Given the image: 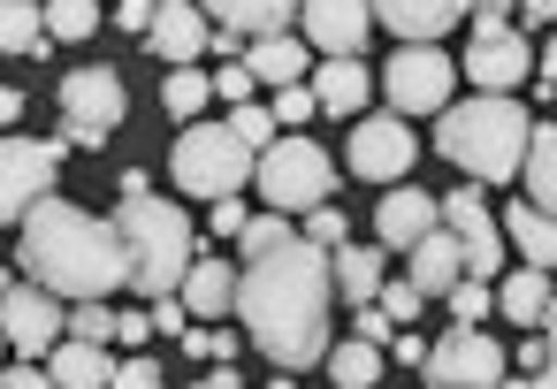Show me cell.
<instances>
[{
	"label": "cell",
	"mask_w": 557,
	"mask_h": 389,
	"mask_svg": "<svg viewBox=\"0 0 557 389\" xmlns=\"http://www.w3.org/2000/svg\"><path fill=\"white\" fill-rule=\"evenodd\" d=\"M329 305H336V275H329V252L313 237H283L275 252H260V260L237 267L245 343H260L283 374L321 366V351H329Z\"/></svg>",
	"instance_id": "obj_1"
},
{
	"label": "cell",
	"mask_w": 557,
	"mask_h": 389,
	"mask_svg": "<svg viewBox=\"0 0 557 389\" xmlns=\"http://www.w3.org/2000/svg\"><path fill=\"white\" fill-rule=\"evenodd\" d=\"M16 267H24V283L54 290L62 305L131 290V252H123L115 222H100V214H85V206H70V199H39V206L24 214Z\"/></svg>",
	"instance_id": "obj_2"
},
{
	"label": "cell",
	"mask_w": 557,
	"mask_h": 389,
	"mask_svg": "<svg viewBox=\"0 0 557 389\" xmlns=\"http://www.w3.org/2000/svg\"><path fill=\"white\" fill-rule=\"evenodd\" d=\"M527 138H534V123L511 92H473L466 108L450 100L435 115V153L473 184H511L527 168Z\"/></svg>",
	"instance_id": "obj_3"
},
{
	"label": "cell",
	"mask_w": 557,
	"mask_h": 389,
	"mask_svg": "<svg viewBox=\"0 0 557 389\" xmlns=\"http://www.w3.org/2000/svg\"><path fill=\"white\" fill-rule=\"evenodd\" d=\"M115 237L131 252V290L138 298H176L184 290V275L199 260V237H191V222H184L176 199H153V191L123 199L115 206Z\"/></svg>",
	"instance_id": "obj_4"
},
{
	"label": "cell",
	"mask_w": 557,
	"mask_h": 389,
	"mask_svg": "<svg viewBox=\"0 0 557 389\" xmlns=\"http://www.w3.org/2000/svg\"><path fill=\"white\" fill-rule=\"evenodd\" d=\"M252 168H260V153L245 146V138H230V123H184V138H176V153H169V176H176V191H191V199H237L245 184H252Z\"/></svg>",
	"instance_id": "obj_5"
},
{
	"label": "cell",
	"mask_w": 557,
	"mask_h": 389,
	"mask_svg": "<svg viewBox=\"0 0 557 389\" xmlns=\"http://www.w3.org/2000/svg\"><path fill=\"white\" fill-rule=\"evenodd\" d=\"M252 184H260V199H268L275 214H313V206H329V191H336V161H329L313 138H275V146L260 153Z\"/></svg>",
	"instance_id": "obj_6"
},
{
	"label": "cell",
	"mask_w": 557,
	"mask_h": 389,
	"mask_svg": "<svg viewBox=\"0 0 557 389\" xmlns=\"http://www.w3.org/2000/svg\"><path fill=\"white\" fill-rule=\"evenodd\" d=\"M131 115V92H123V70H70L62 77V146H85V153H100L108 146V130Z\"/></svg>",
	"instance_id": "obj_7"
},
{
	"label": "cell",
	"mask_w": 557,
	"mask_h": 389,
	"mask_svg": "<svg viewBox=\"0 0 557 389\" xmlns=\"http://www.w3.org/2000/svg\"><path fill=\"white\" fill-rule=\"evenodd\" d=\"M62 138H0V229H24L39 199H54Z\"/></svg>",
	"instance_id": "obj_8"
},
{
	"label": "cell",
	"mask_w": 557,
	"mask_h": 389,
	"mask_svg": "<svg viewBox=\"0 0 557 389\" xmlns=\"http://www.w3.org/2000/svg\"><path fill=\"white\" fill-rule=\"evenodd\" d=\"M450 85H458V62L443 47H397L389 70H382V92H389V115H443L450 108Z\"/></svg>",
	"instance_id": "obj_9"
},
{
	"label": "cell",
	"mask_w": 557,
	"mask_h": 389,
	"mask_svg": "<svg viewBox=\"0 0 557 389\" xmlns=\"http://www.w3.org/2000/svg\"><path fill=\"white\" fill-rule=\"evenodd\" d=\"M351 176L367 184H412V161H420V138L405 115H359L351 123V146H344Z\"/></svg>",
	"instance_id": "obj_10"
},
{
	"label": "cell",
	"mask_w": 557,
	"mask_h": 389,
	"mask_svg": "<svg viewBox=\"0 0 557 389\" xmlns=\"http://www.w3.org/2000/svg\"><path fill=\"white\" fill-rule=\"evenodd\" d=\"M504 366H511V351H504L496 336H481V328H450V336L428 343V366H420V374H428L435 389H496Z\"/></svg>",
	"instance_id": "obj_11"
},
{
	"label": "cell",
	"mask_w": 557,
	"mask_h": 389,
	"mask_svg": "<svg viewBox=\"0 0 557 389\" xmlns=\"http://www.w3.org/2000/svg\"><path fill=\"white\" fill-rule=\"evenodd\" d=\"M0 328H9V351L16 359H47L62 336H70V305L54 298V290H39V283H9V298H0Z\"/></svg>",
	"instance_id": "obj_12"
},
{
	"label": "cell",
	"mask_w": 557,
	"mask_h": 389,
	"mask_svg": "<svg viewBox=\"0 0 557 389\" xmlns=\"http://www.w3.org/2000/svg\"><path fill=\"white\" fill-rule=\"evenodd\" d=\"M443 229L458 237V252H466V275L496 283V275L511 267V260H504V252H511V244H504V222L488 214V199H481V191H450V199H443Z\"/></svg>",
	"instance_id": "obj_13"
},
{
	"label": "cell",
	"mask_w": 557,
	"mask_h": 389,
	"mask_svg": "<svg viewBox=\"0 0 557 389\" xmlns=\"http://www.w3.org/2000/svg\"><path fill=\"white\" fill-rule=\"evenodd\" d=\"M298 39L321 47L329 62H336V54L359 62L367 39H374V9H367V0H298Z\"/></svg>",
	"instance_id": "obj_14"
},
{
	"label": "cell",
	"mask_w": 557,
	"mask_h": 389,
	"mask_svg": "<svg viewBox=\"0 0 557 389\" xmlns=\"http://www.w3.org/2000/svg\"><path fill=\"white\" fill-rule=\"evenodd\" d=\"M466 85H481V92H511V85H527L534 77V54H527V32H473L466 39V70H458Z\"/></svg>",
	"instance_id": "obj_15"
},
{
	"label": "cell",
	"mask_w": 557,
	"mask_h": 389,
	"mask_svg": "<svg viewBox=\"0 0 557 389\" xmlns=\"http://www.w3.org/2000/svg\"><path fill=\"white\" fill-rule=\"evenodd\" d=\"M435 229H443V199L420 191V184H389V199L374 206V237H382V252H412V244L435 237Z\"/></svg>",
	"instance_id": "obj_16"
},
{
	"label": "cell",
	"mask_w": 557,
	"mask_h": 389,
	"mask_svg": "<svg viewBox=\"0 0 557 389\" xmlns=\"http://www.w3.org/2000/svg\"><path fill=\"white\" fill-rule=\"evenodd\" d=\"M207 39H214V24H207L199 0H161V16H153V32H146V47H153L169 70H191V62L207 54Z\"/></svg>",
	"instance_id": "obj_17"
},
{
	"label": "cell",
	"mask_w": 557,
	"mask_h": 389,
	"mask_svg": "<svg viewBox=\"0 0 557 389\" xmlns=\"http://www.w3.org/2000/svg\"><path fill=\"white\" fill-rule=\"evenodd\" d=\"M367 9L382 32H397V47H435L466 16V0H367Z\"/></svg>",
	"instance_id": "obj_18"
},
{
	"label": "cell",
	"mask_w": 557,
	"mask_h": 389,
	"mask_svg": "<svg viewBox=\"0 0 557 389\" xmlns=\"http://www.w3.org/2000/svg\"><path fill=\"white\" fill-rule=\"evenodd\" d=\"M176 298H184L191 321H222V313H237V267H230L222 252H199Z\"/></svg>",
	"instance_id": "obj_19"
},
{
	"label": "cell",
	"mask_w": 557,
	"mask_h": 389,
	"mask_svg": "<svg viewBox=\"0 0 557 389\" xmlns=\"http://www.w3.org/2000/svg\"><path fill=\"white\" fill-rule=\"evenodd\" d=\"M115 351L108 343H85V336H62L54 351H47V374H54V389H115Z\"/></svg>",
	"instance_id": "obj_20"
},
{
	"label": "cell",
	"mask_w": 557,
	"mask_h": 389,
	"mask_svg": "<svg viewBox=\"0 0 557 389\" xmlns=\"http://www.w3.org/2000/svg\"><path fill=\"white\" fill-rule=\"evenodd\" d=\"M504 244L519 252V267H557V214H542L534 199H511V214H504Z\"/></svg>",
	"instance_id": "obj_21"
},
{
	"label": "cell",
	"mask_w": 557,
	"mask_h": 389,
	"mask_svg": "<svg viewBox=\"0 0 557 389\" xmlns=\"http://www.w3.org/2000/svg\"><path fill=\"white\" fill-rule=\"evenodd\" d=\"M214 32H237V39H268V32H290L298 0H199Z\"/></svg>",
	"instance_id": "obj_22"
},
{
	"label": "cell",
	"mask_w": 557,
	"mask_h": 389,
	"mask_svg": "<svg viewBox=\"0 0 557 389\" xmlns=\"http://www.w3.org/2000/svg\"><path fill=\"white\" fill-rule=\"evenodd\" d=\"M382 260H389L382 244H336V252H329V275H336L344 305H374V298H382V283H389Z\"/></svg>",
	"instance_id": "obj_23"
},
{
	"label": "cell",
	"mask_w": 557,
	"mask_h": 389,
	"mask_svg": "<svg viewBox=\"0 0 557 389\" xmlns=\"http://www.w3.org/2000/svg\"><path fill=\"white\" fill-rule=\"evenodd\" d=\"M549 305H557V283H549L542 267H511V275H496V313H504V321L542 328V321H549Z\"/></svg>",
	"instance_id": "obj_24"
},
{
	"label": "cell",
	"mask_w": 557,
	"mask_h": 389,
	"mask_svg": "<svg viewBox=\"0 0 557 389\" xmlns=\"http://www.w3.org/2000/svg\"><path fill=\"white\" fill-rule=\"evenodd\" d=\"M313 77V100H321V115H359L367 108V92H374V70L367 62H321V70H306Z\"/></svg>",
	"instance_id": "obj_25"
},
{
	"label": "cell",
	"mask_w": 557,
	"mask_h": 389,
	"mask_svg": "<svg viewBox=\"0 0 557 389\" xmlns=\"http://www.w3.org/2000/svg\"><path fill=\"white\" fill-rule=\"evenodd\" d=\"M405 260H412V275H405V283H412L420 298H443V290H450V283L466 275V252H458V237H450V229L420 237V244H412Z\"/></svg>",
	"instance_id": "obj_26"
},
{
	"label": "cell",
	"mask_w": 557,
	"mask_h": 389,
	"mask_svg": "<svg viewBox=\"0 0 557 389\" xmlns=\"http://www.w3.org/2000/svg\"><path fill=\"white\" fill-rule=\"evenodd\" d=\"M245 70L260 77V85H298L306 77V39H290V32H268V39H245Z\"/></svg>",
	"instance_id": "obj_27"
},
{
	"label": "cell",
	"mask_w": 557,
	"mask_h": 389,
	"mask_svg": "<svg viewBox=\"0 0 557 389\" xmlns=\"http://www.w3.org/2000/svg\"><path fill=\"white\" fill-rule=\"evenodd\" d=\"M321 366H329V381H336V389H374V381H382V343L344 336V343H329V351H321Z\"/></svg>",
	"instance_id": "obj_28"
},
{
	"label": "cell",
	"mask_w": 557,
	"mask_h": 389,
	"mask_svg": "<svg viewBox=\"0 0 557 389\" xmlns=\"http://www.w3.org/2000/svg\"><path fill=\"white\" fill-rule=\"evenodd\" d=\"M47 9L39 0H0V54H47Z\"/></svg>",
	"instance_id": "obj_29"
},
{
	"label": "cell",
	"mask_w": 557,
	"mask_h": 389,
	"mask_svg": "<svg viewBox=\"0 0 557 389\" xmlns=\"http://www.w3.org/2000/svg\"><path fill=\"white\" fill-rule=\"evenodd\" d=\"M527 199L542 214H557V123H534V138H527Z\"/></svg>",
	"instance_id": "obj_30"
},
{
	"label": "cell",
	"mask_w": 557,
	"mask_h": 389,
	"mask_svg": "<svg viewBox=\"0 0 557 389\" xmlns=\"http://www.w3.org/2000/svg\"><path fill=\"white\" fill-rule=\"evenodd\" d=\"M100 32V0H47V39L54 47H85Z\"/></svg>",
	"instance_id": "obj_31"
},
{
	"label": "cell",
	"mask_w": 557,
	"mask_h": 389,
	"mask_svg": "<svg viewBox=\"0 0 557 389\" xmlns=\"http://www.w3.org/2000/svg\"><path fill=\"white\" fill-rule=\"evenodd\" d=\"M207 100H214V77H199V70H176V77L161 85V108H169L176 123H199Z\"/></svg>",
	"instance_id": "obj_32"
},
{
	"label": "cell",
	"mask_w": 557,
	"mask_h": 389,
	"mask_svg": "<svg viewBox=\"0 0 557 389\" xmlns=\"http://www.w3.org/2000/svg\"><path fill=\"white\" fill-rule=\"evenodd\" d=\"M443 298H450V321H458V328H473V321L496 313V283H481V275H458Z\"/></svg>",
	"instance_id": "obj_33"
},
{
	"label": "cell",
	"mask_w": 557,
	"mask_h": 389,
	"mask_svg": "<svg viewBox=\"0 0 557 389\" xmlns=\"http://www.w3.org/2000/svg\"><path fill=\"white\" fill-rule=\"evenodd\" d=\"M283 237H298V229H290V214H275V206H268V214H252V222L237 229V260H260V252H275Z\"/></svg>",
	"instance_id": "obj_34"
},
{
	"label": "cell",
	"mask_w": 557,
	"mask_h": 389,
	"mask_svg": "<svg viewBox=\"0 0 557 389\" xmlns=\"http://www.w3.org/2000/svg\"><path fill=\"white\" fill-rule=\"evenodd\" d=\"M222 123H230V138H245L252 153H268V146H275V115H268L260 100H245V108H230Z\"/></svg>",
	"instance_id": "obj_35"
},
{
	"label": "cell",
	"mask_w": 557,
	"mask_h": 389,
	"mask_svg": "<svg viewBox=\"0 0 557 389\" xmlns=\"http://www.w3.org/2000/svg\"><path fill=\"white\" fill-rule=\"evenodd\" d=\"M115 305L108 298H85V305H70V336H85V343H115Z\"/></svg>",
	"instance_id": "obj_36"
},
{
	"label": "cell",
	"mask_w": 557,
	"mask_h": 389,
	"mask_svg": "<svg viewBox=\"0 0 557 389\" xmlns=\"http://www.w3.org/2000/svg\"><path fill=\"white\" fill-rule=\"evenodd\" d=\"M268 115H275V130H283V123H306V115H321V100H313V85H283V92L268 100Z\"/></svg>",
	"instance_id": "obj_37"
},
{
	"label": "cell",
	"mask_w": 557,
	"mask_h": 389,
	"mask_svg": "<svg viewBox=\"0 0 557 389\" xmlns=\"http://www.w3.org/2000/svg\"><path fill=\"white\" fill-rule=\"evenodd\" d=\"M252 85H260V77H252L245 62H222V70H214V100H230V108H245V100H252Z\"/></svg>",
	"instance_id": "obj_38"
},
{
	"label": "cell",
	"mask_w": 557,
	"mask_h": 389,
	"mask_svg": "<svg viewBox=\"0 0 557 389\" xmlns=\"http://www.w3.org/2000/svg\"><path fill=\"white\" fill-rule=\"evenodd\" d=\"M306 237H313L321 252H336V244H351V237H344V206H313V214H306Z\"/></svg>",
	"instance_id": "obj_39"
},
{
	"label": "cell",
	"mask_w": 557,
	"mask_h": 389,
	"mask_svg": "<svg viewBox=\"0 0 557 389\" xmlns=\"http://www.w3.org/2000/svg\"><path fill=\"white\" fill-rule=\"evenodd\" d=\"M176 343H184L191 359H237V336H230V328H222V336H214V328H184Z\"/></svg>",
	"instance_id": "obj_40"
},
{
	"label": "cell",
	"mask_w": 557,
	"mask_h": 389,
	"mask_svg": "<svg viewBox=\"0 0 557 389\" xmlns=\"http://www.w3.org/2000/svg\"><path fill=\"white\" fill-rule=\"evenodd\" d=\"M374 305H382L389 321H420V305H428V298H420L412 283H382V298H374Z\"/></svg>",
	"instance_id": "obj_41"
},
{
	"label": "cell",
	"mask_w": 557,
	"mask_h": 389,
	"mask_svg": "<svg viewBox=\"0 0 557 389\" xmlns=\"http://www.w3.org/2000/svg\"><path fill=\"white\" fill-rule=\"evenodd\" d=\"M466 16H473V32H511L519 0H466Z\"/></svg>",
	"instance_id": "obj_42"
},
{
	"label": "cell",
	"mask_w": 557,
	"mask_h": 389,
	"mask_svg": "<svg viewBox=\"0 0 557 389\" xmlns=\"http://www.w3.org/2000/svg\"><path fill=\"white\" fill-rule=\"evenodd\" d=\"M351 336H359V343H382V351H389V336H397V321H389L382 305H359V321H351Z\"/></svg>",
	"instance_id": "obj_43"
},
{
	"label": "cell",
	"mask_w": 557,
	"mask_h": 389,
	"mask_svg": "<svg viewBox=\"0 0 557 389\" xmlns=\"http://www.w3.org/2000/svg\"><path fill=\"white\" fill-rule=\"evenodd\" d=\"M153 16H161V0H115V24H123V32H138V39L153 32Z\"/></svg>",
	"instance_id": "obj_44"
},
{
	"label": "cell",
	"mask_w": 557,
	"mask_h": 389,
	"mask_svg": "<svg viewBox=\"0 0 557 389\" xmlns=\"http://www.w3.org/2000/svg\"><path fill=\"white\" fill-rule=\"evenodd\" d=\"M115 389H161V366L153 359H123L115 366Z\"/></svg>",
	"instance_id": "obj_45"
},
{
	"label": "cell",
	"mask_w": 557,
	"mask_h": 389,
	"mask_svg": "<svg viewBox=\"0 0 557 389\" xmlns=\"http://www.w3.org/2000/svg\"><path fill=\"white\" fill-rule=\"evenodd\" d=\"M0 389H54L47 366H0Z\"/></svg>",
	"instance_id": "obj_46"
},
{
	"label": "cell",
	"mask_w": 557,
	"mask_h": 389,
	"mask_svg": "<svg viewBox=\"0 0 557 389\" xmlns=\"http://www.w3.org/2000/svg\"><path fill=\"white\" fill-rule=\"evenodd\" d=\"M252 214H245V199H214V237H237Z\"/></svg>",
	"instance_id": "obj_47"
},
{
	"label": "cell",
	"mask_w": 557,
	"mask_h": 389,
	"mask_svg": "<svg viewBox=\"0 0 557 389\" xmlns=\"http://www.w3.org/2000/svg\"><path fill=\"white\" fill-rule=\"evenodd\" d=\"M146 336H153V305H146V313H123V321H115V343H131V351H138Z\"/></svg>",
	"instance_id": "obj_48"
},
{
	"label": "cell",
	"mask_w": 557,
	"mask_h": 389,
	"mask_svg": "<svg viewBox=\"0 0 557 389\" xmlns=\"http://www.w3.org/2000/svg\"><path fill=\"white\" fill-rule=\"evenodd\" d=\"M184 321H191V313H184V298H153V328H169V336H184Z\"/></svg>",
	"instance_id": "obj_49"
},
{
	"label": "cell",
	"mask_w": 557,
	"mask_h": 389,
	"mask_svg": "<svg viewBox=\"0 0 557 389\" xmlns=\"http://www.w3.org/2000/svg\"><path fill=\"white\" fill-rule=\"evenodd\" d=\"M389 359H397V366H428V343H420V336H389Z\"/></svg>",
	"instance_id": "obj_50"
},
{
	"label": "cell",
	"mask_w": 557,
	"mask_h": 389,
	"mask_svg": "<svg viewBox=\"0 0 557 389\" xmlns=\"http://www.w3.org/2000/svg\"><path fill=\"white\" fill-rule=\"evenodd\" d=\"M519 366H527V374H542V366H549V343H542L534 328H527V343H519Z\"/></svg>",
	"instance_id": "obj_51"
},
{
	"label": "cell",
	"mask_w": 557,
	"mask_h": 389,
	"mask_svg": "<svg viewBox=\"0 0 557 389\" xmlns=\"http://www.w3.org/2000/svg\"><path fill=\"white\" fill-rule=\"evenodd\" d=\"M534 77H542V92H557V39L542 47V62H534Z\"/></svg>",
	"instance_id": "obj_52"
},
{
	"label": "cell",
	"mask_w": 557,
	"mask_h": 389,
	"mask_svg": "<svg viewBox=\"0 0 557 389\" xmlns=\"http://www.w3.org/2000/svg\"><path fill=\"white\" fill-rule=\"evenodd\" d=\"M519 16L527 24H557V0H519Z\"/></svg>",
	"instance_id": "obj_53"
},
{
	"label": "cell",
	"mask_w": 557,
	"mask_h": 389,
	"mask_svg": "<svg viewBox=\"0 0 557 389\" xmlns=\"http://www.w3.org/2000/svg\"><path fill=\"white\" fill-rule=\"evenodd\" d=\"M16 115H24V92H9V85H0V130H9Z\"/></svg>",
	"instance_id": "obj_54"
},
{
	"label": "cell",
	"mask_w": 557,
	"mask_h": 389,
	"mask_svg": "<svg viewBox=\"0 0 557 389\" xmlns=\"http://www.w3.org/2000/svg\"><path fill=\"white\" fill-rule=\"evenodd\" d=\"M191 389H237V374H230V359H222V366H214L207 381H191Z\"/></svg>",
	"instance_id": "obj_55"
},
{
	"label": "cell",
	"mask_w": 557,
	"mask_h": 389,
	"mask_svg": "<svg viewBox=\"0 0 557 389\" xmlns=\"http://www.w3.org/2000/svg\"><path fill=\"white\" fill-rule=\"evenodd\" d=\"M496 389H557V374L542 366V374H527V381H496Z\"/></svg>",
	"instance_id": "obj_56"
},
{
	"label": "cell",
	"mask_w": 557,
	"mask_h": 389,
	"mask_svg": "<svg viewBox=\"0 0 557 389\" xmlns=\"http://www.w3.org/2000/svg\"><path fill=\"white\" fill-rule=\"evenodd\" d=\"M542 343H549V374H557V305H549V321H542Z\"/></svg>",
	"instance_id": "obj_57"
},
{
	"label": "cell",
	"mask_w": 557,
	"mask_h": 389,
	"mask_svg": "<svg viewBox=\"0 0 557 389\" xmlns=\"http://www.w3.org/2000/svg\"><path fill=\"white\" fill-rule=\"evenodd\" d=\"M9 283H16V275H9V267H0V298H9Z\"/></svg>",
	"instance_id": "obj_58"
},
{
	"label": "cell",
	"mask_w": 557,
	"mask_h": 389,
	"mask_svg": "<svg viewBox=\"0 0 557 389\" xmlns=\"http://www.w3.org/2000/svg\"><path fill=\"white\" fill-rule=\"evenodd\" d=\"M0 359H9V328H0Z\"/></svg>",
	"instance_id": "obj_59"
}]
</instances>
